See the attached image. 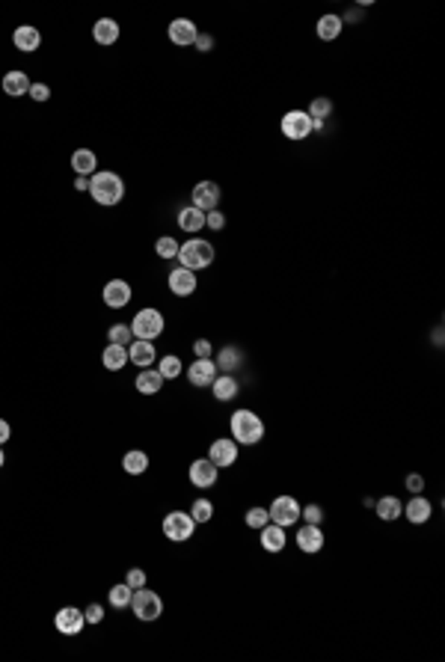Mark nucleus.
<instances>
[{
    "label": "nucleus",
    "instance_id": "23",
    "mask_svg": "<svg viewBox=\"0 0 445 662\" xmlns=\"http://www.w3.org/2000/svg\"><path fill=\"white\" fill-rule=\"evenodd\" d=\"M119 24L116 21H113V18H98L95 24H92V39L98 42V45H116V42H119Z\"/></svg>",
    "mask_w": 445,
    "mask_h": 662
},
{
    "label": "nucleus",
    "instance_id": "34",
    "mask_svg": "<svg viewBox=\"0 0 445 662\" xmlns=\"http://www.w3.org/2000/svg\"><path fill=\"white\" fill-rule=\"evenodd\" d=\"M131 594H134V588L128 585V582H119V585H113L110 588V606H116V609H125V606H131Z\"/></svg>",
    "mask_w": 445,
    "mask_h": 662
},
{
    "label": "nucleus",
    "instance_id": "13",
    "mask_svg": "<svg viewBox=\"0 0 445 662\" xmlns=\"http://www.w3.org/2000/svg\"><path fill=\"white\" fill-rule=\"evenodd\" d=\"M294 541H297V546H300V553H306V555H315V553L324 550V531H321V526L303 523V526L297 529Z\"/></svg>",
    "mask_w": 445,
    "mask_h": 662
},
{
    "label": "nucleus",
    "instance_id": "41",
    "mask_svg": "<svg viewBox=\"0 0 445 662\" xmlns=\"http://www.w3.org/2000/svg\"><path fill=\"white\" fill-rule=\"evenodd\" d=\"M205 226L214 229V232H220V229H226V214H223L220 208L208 211V214H205Z\"/></svg>",
    "mask_w": 445,
    "mask_h": 662
},
{
    "label": "nucleus",
    "instance_id": "28",
    "mask_svg": "<svg viewBox=\"0 0 445 662\" xmlns=\"http://www.w3.org/2000/svg\"><path fill=\"white\" fill-rule=\"evenodd\" d=\"M102 363L107 371H122L131 359H128V348L125 344H107L104 354H102Z\"/></svg>",
    "mask_w": 445,
    "mask_h": 662
},
{
    "label": "nucleus",
    "instance_id": "24",
    "mask_svg": "<svg viewBox=\"0 0 445 662\" xmlns=\"http://www.w3.org/2000/svg\"><path fill=\"white\" fill-rule=\"evenodd\" d=\"M134 386H137V392H142V395H157V392L164 390V378H161V371H157V368H140Z\"/></svg>",
    "mask_w": 445,
    "mask_h": 662
},
{
    "label": "nucleus",
    "instance_id": "45",
    "mask_svg": "<svg viewBox=\"0 0 445 662\" xmlns=\"http://www.w3.org/2000/svg\"><path fill=\"white\" fill-rule=\"evenodd\" d=\"M404 484H407L410 493H422V491H425V476H419V472H410Z\"/></svg>",
    "mask_w": 445,
    "mask_h": 662
},
{
    "label": "nucleus",
    "instance_id": "21",
    "mask_svg": "<svg viewBox=\"0 0 445 662\" xmlns=\"http://www.w3.org/2000/svg\"><path fill=\"white\" fill-rule=\"evenodd\" d=\"M0 86H4V92L6 95H12V98H21V95H27L30 92V78H27V71H21V68H12V71H6L4 75V80H0Z\"/></svg>",
    "mask_w": 445,
    "mask_h": 662
},
{
    "label": "nucleus",
    "instance_id": "49",
    "mask_svg": "<svg viewBox=\"0 0 445 662\" xmlns=\"http://www.w3.org/2000/svg\"><path fill=\"white\" fill-rule=\"evenodd\" d=\"M75 191H86V193H90V179H86V176H78Z\"/></svg>",
    "mask_w": 445,
    "mask_h": 662
},
{
    "label": "nucleus",
    "instance_id": "40",
    "mask_svg": "<svg viewBox=\"0 0 445 662\" xmlns=\"http://www.w3.org/2000/svg\"><path fill=\"white\" fill-rule=\"evenodd\" d=\"M300 517H303L306 523H312V526H321V523H324V508H321V505H315V502H312V505L300 508Z\"/></svg>",
    "mask_w": 445,
    "mask_h": 662
},
{
    "label": "nucleus",
    "instance_id": "17",
    "mask_svg": "<svg viewBox=\"0 0 445 662\" xmlns=\"http://www.w3.org/2000/svg\"><path fill=\"white\" fill-rule=\"evenodd\" d=\"M104 303L110 306V309H122V306H128L131 303V297H134V291H131V285H128L125 279H110L107 285H104Z\"/></svg>",
    "mask_w": 445,
    "mask_h": 662
},
{
    "label": "nucleus",
    "instance_id": "12",
    "mask_svg": "<svg viewBox=\"0 0 445 662\" xmlns=\"http://www.w3.org/2000/svg\"><path fill=\"white\" fill-rule=\"evenodd\" d=\"M208 457L214 460V467L223 469V467H232L235 460H238V443L232 437H220V440H214L211 443V449H208Z\"/></svg>",
    "mask_w": 445,
    "mask_h": 662
},
{
    "label": "nucleus",
    "instance_id": "46",
    "mask_svg": "<svg viewBox=\"0 0 445 662\" xmlns=\"http://www.w3.org/2000/svg\"><path fill=\"white\" fill-rule=\"evenodd\" d=\"M193 48H196V51H202V54L214 51V36H211V33H199V36H196V42H193Z\"/></svg>",
    "mask_w": 445,
    "mask_h": 662
},
{
    "label": "nucleus",
    "instance_id": "3",
    "mask_svg": "<svg viewBox=\"0 0 445 662\" xmlns=\"http://www.w3.org/2000/svg\"><path fill=\"white\" fill-rule=\"evenodd\" d=\"M214 243L211 241H202V238H190L188 243H181L178 247V262H181V267H188V270H205L211 262H214Z\"/></svg>",
    "mask_w": 445,
    "mask_h": 662
},
{
    "label": "nucleus",
    "instance_id": "15",
    "mask_svg": "<svg viewBox=\"0 0 445 662\" xmlns=\"http://www.w3.org/2000/svg\"><path fill=\"white\" fill-rule=\"evenodd\" d=\"M166 282H169V291L172 294H178V297H190L193 291H196V273L193 270H188V267H172L169 270V277H166Z\"/></svg>",
    "mask_w": 445,
    "mask_h": 662
},
{
    "label": "nucleus",
    "instance_id": "19",
    "mask_svg": "<svg viewBox=\"0 0 445 662\" xmlns=\"http://www.w3.org/2000/svg\"><path fill=\"white\" fill-rule=\"evenodd\" d=\"M12 45H16L18 51H24V54L39 51V45H42V33H39V27H33V24H21V27H16V33H12Z\"/></svg>",
    "mask_w": 445,
    "mask_h": 662
},
{
    "label": "nucleus",
    "instance_id": "5",
    "mask_svg": "<svg viewBox=\"0 0 445 662\" xmlns=\"http://www.w3.org/2000/svg\"><path fill=\"white\" fill-rule=\"evenodd\" d=\"M196 520L188 514V511H169L166 517H164V535H166V541H176V543H181V541H190L193 538V531H196Z\"/></svg>",
    "mask_w": 445,
    "mask_h": 662
},
{
    "label": "nucleus",
    "instance_id": "32",
    "mask_svg": "<svg viewBox=\"0 0 445 662\" xmlns=\"http://www.w3.org/2000/svg\"><path fill=\"white\" fill-rule=\"evenodd\" d=\"M122 469L128 472V476H142V472L149 469V455L142 452V449H131V452H125V457H122Z\"/></svg>",
    "mask_w": 445,
    "mask_h": 662
},
{
    "label": "nucleus",
    "instance_id": "42",
    "mask_svg": "<svg viewBox=\"0 0 445 662\" xmlns=\"http://www.w3.org/2000/svg\"><path fill=\"white\" fill-rule=\"evenodd\" d=\"M125 582L137 591V588L146 585V570H142V567H131V570H128V577H125Z\"/></svg>",
    "mask_w": 445,
    "mask_h": 662
},
{
    "label": "nucleus",
    "instance_id": "2",
    "mask_svg": "<svg viewBox=\"0 0 445 662\" xmlns=\"http://www.w3.org/2000/svg\"><path fill=\"white\" fill-rule=\"evenodd\" d=\"M228 431H232V440L238 445H255L264 437V422L252 410H235L228 419Z\"/></svg>",
    "mask_w": 445,
    "mask_h": 662
},
{
    "label": "nucleus",
    "instance_id": "30",
    "mask_svg": "<svg viewBox=\"0 0 445 662\" xmlns=\"http://www.w3.org/2000/svg\"><path fill=\"white\" fill-rule=\"evenodd\" d=\"M309 116H312V125H315V131H321L324 122L333 116V98H315V102L309 104Z\"/></svg>",
    "mask_w": 445,
    "mask_h": 662
},
{
    "label": "nucleus",
    "instance_id": "51",
    "mask_svg": "<svg viewBox=\"0 0 445 662\" xmlns=\"http://www.w3.org/2000/svg\"><path fill=\"white\" fill-rule=\"evenodd\" d=\"M6 464V455H4V445H0V467Z\"/></svg>",
    "mask_w": 445,
    "mask_h": 662
},
{
    "label": "nucleus",
    "instance_id": "38",
    "mask_svg": "<svg viewBox=\"0 0 445 662\" xmlns=\"http://www.w3.org/2000/svg\"><path fill=\"white\" fill-rule=\"evenodd\" d=\"M107 339H110V344H131L134 342V333H131V327H125V324H113L110 330H107Z\"/></svg>",
    "mask_w": 445,
    "mask_h": 662
},
{
    "label": "nucleus",
    "instance_id": "22",
    "mask_svg": "<svg viewBox=\"0 0 445 662\" xmlns=\"http://www.w3.org/2000/svg\"><path fill=\"white\" fill-rule=\"evenodd\" d=\"M128 359H131L134 366L140 368H149L157 354H154V342H146V339H134L131 344H128Z\"/></svg>",
    "mask_w": 445,
    "mask_h": 662
},
{
    "label": "nucleus",
    "instance_id": "27",
    "mask_svg": "<svg viewBox=\"0 0 445 662\" xmlns=\"http://www.w3.org/2000/svg\"><path fill=\"white\" fill-rule=\"evenodd\" d=\"M98 167V157L92 149H75L71 152V169L78 172V176H95Z\"/></svg>",
    "mask_w": 445,
    "mask_h": 662
},
{
    "label": "nucleus",
    "instance_id": "18",
    "mask_svg": "<svg viewBox=\"0 0 445 662\" xmlns=\"http://www.w3.org/2000/svg\"><path fill=\"white\" fill-rule=\"evenodd\" d=\"M430 514H434V505H430V499H425L422 493H413V499L404 505V514H401V517H407L413 526H425V523L430 520Z\"/></svg>",
    "mask_w": 445,
    "mask_h": 662
},
{
    "label": "nucleus",
    "instance_id": "4",
    "mask_svg": "<svg viewBox=\"0 0 445 662\" xmlns=\"http://www.w3.org/2000/svg\"><path fill=\"white\" fill-rule=\"evenodd\" d=\"M131 609H134V615L140 618V621H146V624H152V621H157L161 618V612H164V600H161V594H154L152 588H137V591L131 594Z\"/></svg>",
    "mask_w": 445,
    "mask_h": 662
},
{
    "label": "nucleus",
    "instance_id": "14",
    "mask_svg": "<svg viewBox=\"0 0 445 662\" xmlns=\"http://www.w3.org/2000/svg\"><path fill=\"white\" fill-rule=\"evenodd\" d=\"M166 36H169L172 45H178V48H193L199 30H196V24H193L190 18H176V21L169 24Z\"/></svg>",
    "mask_w": 445,
    "mask_h": 662
},
{
    "label": "nucleus",
    "instance_id": "26",
    "mask_svg": "<svg viewBox=\"0 0 445 662\" xmlns=\"http://www.w3.org/2000/svg\"><path fill=\"white\" fill-rule=\"evenodd\" d=\"M211 392L217 401H235L238 392H240V383L232 378V374H217L214 383H211Z\"/></svg>",
    "mask_w": 445,
    "mask_h": 662
},
{
    "label": "nucleus",
    "instance_id": "20",
    "mask_svg": "<svg viewBox=\"0 0 445 662\" xmlns=\"http://www.w3.org/2000/svg\"><path fill=\"white\" fill-rule=\"evenodd\" d=\"M258 531H262V550H264V553H282L285 543H288V531H285V526L267 523V526H262Z\"/></svg>",
    "mask_w": 445,
    "mask_h": 662
},
{
    "label": "nucleus",
    "instance_id": "7",
    "mask_svg": "<svg viewBox=\"0 0 445 662\" xmlns=\"http://www.w3.org/2000/svg\"><path fill=\"white\" fill-rule=\"evenodd\" d=\"M279 128H282V134L288 137V140H294V143H300V140H306L312 131H315V125H312V116L306 110H288L282 116V122H279Z\"/></svg>",
    "mask_w": 445,
    "mask_h": 662
},
{
    "label": "nucleus",
    "instance_id": "37",
    "mask_svg": "<svg viewBox=\"0 0 445 662\" xmlns=\"http://www.w3.org/2000/svg\"><path fill=\"white\" fill-rule=\"evenodd\" d=\"M178 247H181V243H178L176 238H169V235H164V238H157V243H154V253L161 255V258H166V262H169V258H176V255H178Z\"/></svg>",
    "mask_w": 445,
    "mask_h": 662
},
{
    "label": "nucleus",
    "instance_id": "48",
    "mask_svg": "<svg viewBox=\"0 0 445 662\" xmlns=\"http://www.w3.org/2000/svg\"><path fill=\"white\" fill-rule=\"evenodd\" d=\"M9 434H12V428H9V422H6V419H0V445H4V443L9 440Z\"/></svg>",
    "mask_w": 445,
    "mask_h": 662
},
{
    "label": "nucleus",
    "instance_id": "9",
    "mask_svg": "<svg viewBox=\"0 0 445 662\" xmlns=\"http://www.w3.org/2000/svg\"><path fill=\"white\" fill-rule=\"evenodd\" d=\"M190 199H193V208H199V211H214L220 205V184L217 181H199L196 187H193V193H190Z\"/></svg>",
    "mask_w": 445,
    "mask_h": 662
},
{
    "label": "nucleus",
    "instance_id": "8",
    "mask_svg": "<svg viewBox=\"0 0 445 662\" xmlns=\"http://www.w3.org/2000/svg\"><path fill=\"white\" fill-rule=\"evenodd\" d=\"M267 514H270V523L288 529V526H294L300 520V502L294 496H276L274 502H270Z\"/></svg>",
    "mask_w": 445,
    "mask_h": 662
},
{
    "label": "nucleus",
    "instance_id": "43",
    "mask_svg": "<svg viewBox=\"0 0 445 662\" xmlns=\"http://www.w3.org/2000/svg\"><path fill=\"white\" fill-rule=\"evenodd\" d=\"M27 95H30L33 102H48V98H51V86H48V83H33Z\"/></svg>",
    "mask_w": 445,
    "mask_h": 662
},
{
    "label": "nucleus",
    "instance_id": "47",
    "mask_svg": "<svg viewBox=\"0 0 445 662\" xmlns=\"http://www.w3.org/2000/svg\"><path fill=\"white\" fill-rule=\"evenodd\" d=\"M193 351H196V356H202V359L214 354V348H211V342H205V339H199V342L193 344Z\"/></svg>",
    "mask_w": 445,
    "mask_h": 662
},
{
    "label": "nucleus",
    "instance_id": "33",
    "mask_svg": "<svg viewBox=\"0 0 445 662\" xmlns=\"http://www.w3.org/2000/svg\"><path fill=\"white\" fill-rule=\"evenodd\" d=\"M217 363V371H226V374H232L238 366H240V351L235 348V344H226V348L220 351V356L214 359Z\"/></svg>",
    "mask_w": 445,
    "mask_h": 662
},
{
    "label": "nucleus",
    "instance_id": "39",
    "mask_svg": "<svg viewBox=\"0 0 445 662\" xmlns=\"http://www.w3.org/2000/svg\"><path fill=\"white\" fill-rule=\"evenodd\" d=\"M243 523H247L250 529H262V526H267L270 523V514H267V508H262V505H255V508H250L247 511V517H243Z\"/></svg>",
    "mask_w": 445,
    "mask_h": 662
},
{
    "label": "nucleus",
    "instance_id": "31",
    "mask_svg": "<svg viewBox=\"0 0 445 662\" xmlns=\"http://www.w3.org/2000/svg\"><path fill=\"white\" fill-rule=\"evenodd\" d=\"M178 226H181V232H199V229H205V211H199L193 205L181 208L178 211Z\"/></svg>",
    "mask_w": 445,
    "mask_h": 662
},
{
    "label": "nucleus",
    "instance_id": "25",
    "mask_svg": "<svg viewBox=\"0 0 445 662\" xmlns=\"http://www.w3.org/2000/svg\"><path fill=\"white\" fill-rule=\"evenodd\" d=\"M374 511H377V517L383 523H395L401 514H404V502H401L398 496H380V499H374Z\"/></svg>",
    "mask_w": 445,
    "mask_h": 662
},
{
    "label": "nucleus",
    "instance_id": "35",
    "mask_svg": "<svg viewBox=\"0 0 445 662\" xmlns=\"http://www.w3.org/2000/svg\"><path fill=\"white\" fill-rule=\"evenodd\" d=\"M157 371H161L164 380H172L184 371V366H181V359L176 354H166V356H161V363H157Z\"/></svg>",
    "mask_w": 445,
    "mask_h": 662
},
{
    "label": "nucleus",
    "instance_id": "36",
    "mask_svg": "<svg viewBox=\"0 0 445 662\" xmlns=\"http://www.w3.org/2000/svg\"><path fill=\"white\" fill-rule=\"evenodd\" d=\"M190 517H193L196 523H211V517H214L211 499H196L193 505H190Z\"/></svg>",
    "mask_w": 445,
    "mask_h": 662
},
{
    "label": "nucleus",
    "instance_id": "16",
    "mask_svg": "<svg viewBox=\"0 0 445 662\" xmlns=\"http://www.w3.org/2000/svg\"><path fill=\"white\" fill-rule=\"evenodd\" d=\"M54 624H56V630H60L63 636H78V632L83 630V624H86V618H83V612L75 609V606H63L60 612H56Z\"/></svg>",
    "mask_w": 445,
    "mask_h": 662
},
{
    "label": "nucleus",
    "instance_id": "44",
    "mask_svg": "<svg viewBox=\"0 0 445 662\" xmlns=\"http://www.w3.org/2000/svg\"><path fill=\"white\" fill-rule=\"evenodd\" d=\"M83 618H86V624H102V621H104V606L92 603V606L83 612Z\"/></svg>",
    "mask_w": 445,
    "mask_h": 662
},
{
    "label": "nucleus",
    "instance_id": "29",
    "mask_svg": "<svg viewBox=\"0 0 445 662\" xmlns=\"http://www.w3.org/2000/svg\"><path fill=\"white\" fill-rule=\"evenodd\" d=\"M341 30H344V18H341V16H333V12H327V16L318 18V39L333 42V39L341 36Z\"/></svg>",
    "mask_w": 445,
    "mask_h": 662
},
{
    "label": "nucleus",
    "instance_id": "10",
    "mask_svg": "<svg viewBox=\"0 0 445 662\" xmlns=\"http://www.w3.org/2000/svg\"><path fill=\"white\" fill-rule=\"evenodd\" d=\"M188 476H190V484H196L199 491H205V487H214V484H217L220 469L214 467L211 457H199V460H193V464H190Z\"/></svg>",
    "mask_w": 445,
    "mask_h": 662
},
{
    "label": "nucleus",
    "instance_id": "1",
    "mask_svg": "<svg viewBox=\"0 0 445 662\" xmlns=\"http://www.w3.org/2000/svg\"><path fill=\"white\" fill-rule=\"evenodd\" d=\"M90 193L98 205H119L125 196V181L110 169H98L95 176H90Z\"/></svg>",
    "mask_w": 445,
    "mask_h": 662
},
{
    "label": "nucleus",
    "instance_id": "50",
    "mask_svg": "<svg viewBox=\"0 0 445 662\" xmlns=\"http://www.w3.org/2000/svg\"><path fill=\"white\" fill-rule=\"evenodd\" d=\"M434 342H437V344H442V327H437V330H434Z\"/></svg>",
    "mask_w": 445,
    "mask_h": 662
},
{
    "label": "nucleus",
    "instance_id": "6",
    "mask_svg": "<svg viewBox=\"0 0 445 662\" xmlns=\"http://www.w3.org/2000/svg\"><path fill=\"white\" fill-rule=\"evenodd\" d=\"M131 333H134V339L154 342L164 333V315L157 309H140L134 315V321H131Z\"/></svg>",
    "mask_w": 445,
    "mask_h": 662
},
{
    "label": "nucleus",
    "instance_id": "11",
    "mask_svg": "<svg viewBox=\"0 0 445 662\" xmlns=\"http://www.w3.org/2000/svg\"><path fill=\"white\" fill-rule=\"evenodd\" d=\"M214 378H217V363H214L211 356H199V359H193L190 363V368H188V380L193 383V386H199V390H205V386H211L214 383Z\"/></svg>",
    "mask_w": 445,
    "mask_h": 662
}]
</instances>
